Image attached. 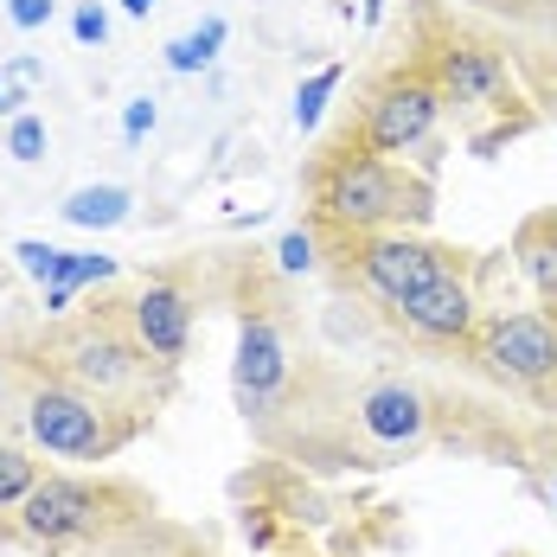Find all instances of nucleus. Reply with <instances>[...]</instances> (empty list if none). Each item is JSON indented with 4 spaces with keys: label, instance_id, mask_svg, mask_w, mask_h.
I'll return each instance as SVG.
<instances>
[{
    "label": "nucleus",
    "instance_id": "nucleus-1",
    "mask_svg": "<svg viewBox=\"0 0 557 557\" xmlns=\"http://www.w3.org/2000/svg\"><path fill=\"white\" fill-rule=\"evenodd\" d=\"M314 206L321 219L339 224V231H385V224H404V219H423L430 212V186L397 173L385 154L372 148H334L321 173H314Z\"/></svg>",
    "mask_w": 557,
    "mask_h": 557
},
{
    "label": "nucleus",
    "instance_id": "nucleus-2",
    "mask_svg": "<svg viewBox=\"0 0 557 557\" xmlns=\"http://www.w3.org/2000/svg\"><path fill=\"white\" fill-rule=\"evenodd\" d=\"M26 410V436L39 448H52V455H71V461H103L122 436H128V423H110V410L90 397V391L77 385H26L20 397Z\"/></svg>",
    "mask_w": 557,
    "mask_h": 557
},
{
    "label": "nucleus",
    "instance_id": "nucleus-3",
    "mask_svg": "<svg viewBox=\"0 0 557 557\" xmlns=\"http://www.w3.org/2000/svg\"><path fill=\"white\" fill-rule=\"evenodd\" d=\"M474 339H481V366L494 379L532 391V397H557V314H545V308L494 314L474 327Z\"/></svg>",
    "mask_w": 557,
    "mask_h": 557
},
{
    "label": "nucleus",
    "instance_id": "nucleus-4",
    "mask_svg": "<svg viewBox=\"0 0 557 557\" xmlns=\"http://www.w3.org/2000/svg\"><path fill=\"white\" fill-rule=\"evenodd\" d=\"M115 506H135L122 487H97V481H71V474H46L26 500H20V532L33 545H71V539H97L115 519Z\"/></svg>",
    "mask_w": 557,
    "mask_h": 557
},
{
    "label": "nucleus",
    "instance_id": "nucleus-5",
    "mask_svg": "<svg viewBox=\"0 0 557 557\" xmlns=\"http://www.w3.org/2000/svg\"><path fill=\"white\" fill-rule=\"evenodd\" d=\"M436 115H443V84L430 71H397L391 84L372 90V103L359 115V148L404 154V148H417L436 128Z\"/></svg>",
    "mask_w": 557,
    "mask_h": 557
},
{
    "label": "nucleus",
    "instance_id": "nucleus-6",
    "mask_svg": "<svg viewBox=\"0 0 557 557\" xmlns=\"http://www.w3.org/2000/svg\"><path fill=\"white\" fill-rule=\"evenodd\" d=\"M359 237V276L379 301H410L417 288H430L436 276L461 270V257L448 244H423V237H404V231H352Z\"/></svg>",
    "mask_w": 557,
    "mask_h": 557
},
{
    "label": "nucleus",
    "instance_id": "nucleus-7",
    "mask_svg": "<svg viewBox=\"0 0 557 557\" xmlns=\"http://www.w3.org/2000/svg\"><path fill=\"white\" fill-rule=\"evenodd\" d=\"M58 359H64L71 385L90 391L97 404L141 379V339H122L115 327H103V321H97V327H71L64 346H58Z\"/></svg>",
    "mask_w": 557,
    "mask_h": 557
},
{
    "label": "nucleus",
    "instance_id": "nucleus-8",
    "mask_svg": "<svg viewBox=\"0 0 557 557\" xmlns=\"http://www.w3.org/2000/svg\"><path fill=\"white\" fill-rule=\"evenodd\" d=\"M397 314H404L410 334L436 339V346H448V339H474V327H481V314H474V288H468L461 270H448V276H436L430 288H417L410 301H397Z\"/></svg>",
    "mask_w": 557,
    "mask_h": 557
},
{
    "label": "nucleus",
    "instance_id": "nucleus-9",
    "mask_svg": "<svg viewBox=\"0 0 557 557\" xmlns=\"http://www.w3.org/2000/svg\"><path fill=\"white\" fill-rule=\"evenodd\" d=\"M282 385H288V346H282L276 321L244 314V327H237V397H244V410H270Z\"/></svg>",
    "mask_w": 557,
    "mask_h": 557
},
{
    "label": "nucleus",
    "instance_id": "nucleus-10",
    "mask_svg": "<svg viewBox=\"0 0 557 557\" xmlns=\"http://www.w3.org/2000/svg\"><path fill=\"white\" fill-rule=\"evenodd\" d=\"M128 327L141 339V352H154L161 366H173V359L186 352V339H193V301H186V288L148 282V288L128 301Z\"/></svg>",
    "mask_w": 557,
    "mask_h": 557
},
{
    "label": "nucleus",
    "instance_id": "nucleus-11",
    "mask_svg": "<svg viewBox=\"0 0 557 557\" xmlns=\"http://www.w3.org/2000/svg\"><path fill=\"white\" fill-rule=\"evenodd\" d=\"M430 77L443 84V97H455L461 110H487V103L506 97V58L474 46V39H448L443 52H436Z\"/></svg>",
    "mask_w": 557,
    "mask_h": 557
},
{
    "label": "nucleus",
    "instance_id": "nucleus-12",
    "mask_svg": "<svg viewBox=\"0 0 557 557\" xmlns=\"http://www.w3.org/2000/svg\"><path fill=\"white\" fill-rule=\"evenodd\" d=\"M359 430L372 436V443L385 448H417L423 443V430H430V410H423V391L417 385H372L359 397Z\"/></svg>",
    "mask_w": 557,
    "mask_h": 557
},
{
    "label": "nucleus",
    "instance_id": "nucleus-13",
    "mask_svg": "<svg viewBox=\"0 0 557 557\" xmlns=\"http://www.w3.org/2000/svg\"><path fill=\"white\" fill-rule=\"evenodd\" d=\"M128 206H135L128 186H77L64 199V224H77V231H115V224L128 219Z\"/></svg>",
    "mask_w": 557,
    "mask_h": 557
},
{
    "label": "nucleus",
    "instance_id": "nucleus-14",
    "mask_svg": "<svg viewBox=\"0 0 557 557\" xmlns=\"http://www.w3.org/2000/svg\"><path fill=\"white\" fill-rule=\"evenodd\" d=\"M519 263L539 282V295L557 308V212H545V219H532L519 231Z\"/></svg>",
    "mask_w": 557,
    "mask_h": 557
},
{
    "label": "nucleus",
    "instance_id": "nucleus-15",
    "mask_svg": "<svg viewBox=\"0 0 557 557\" xmlns=\"http://www.w3.org/2000/svg\"><path fill=\"white\" fill-rule=\"evenodd\" d=\"M219 46H224V20H206L199 33H180V39H173V46H168V64H173V71H206Z\"/></svg>",
    "mask_w": 557,
    "mask_h": 557
},
{
    "label": "nucleus",
    "instance_id": "nucleus-16",
    "mask_svg": "<svg viewBox=\"0 0 557 557\" xmlns=\"http://www.w3.org/2000/svg\"><path fill=\"white\" fill-rule=\"evenodd\" d=\"M33 487H39V461H33L26 448L0 443V506H20Z\"/></svg>",
    "mask_w": 557,
    "mask_h": 557
},
{
    "label": "nucleus",
    "instance_id": "nucleus-17",
    "mask_svg": "<svg viewBox=\"0 0 557 557\" xmlns=\"http://www.w3.org/2000/svg\"><path fill=\"white\" fill-rule=\"evenodd\" d=\"M339 64H327V71H314L301 90H295V128H321V115H327V97L339 90Z\"/></svg>",
    "mask_w": 557,
    "mask_h": 557
},
{
    "label": "nucleus",
    "instance_id": "nucleus-18",
    "mask_svg": "<svg viewBox=\"0 0 557 557\" xmlns=\"http://www.w3.org/2000/svg\"><path fill=\"white\" fill-rule=\"evenodd\" d=\"M13 263L33 282H58L64 263H71V250H52V244H39V237H20V244H13Z\"/></svg>",
    "mask_w": 557,
    "mask_h": 557
},
{
    "label": "nucleus",
    "instance_id": "nucleus-19",
    "mask_svg": "<svg viewBox=\"0 0 557 557\" xmlns=\"http://www.w3.org/2000/svg\"><path fill=\"white\" fill-rule=\"evenodd\" d=\"M7 154L33 168V161L46 154V115H26V110L13 115V122H7Z\"/></svg>",
    "mask_w": 557,
    "mask_h": 557
},
{
    "label": "nucleus",
    "instance_id": "nucleus-20",
    "mask_svg": "<svg viewBox=\"0 0 557 557\" xmlns=\"http://www.w3.org/2000/svg\"><path fill=\"white\" fill-rule=\"evenodd\" d=\"M276 263H282V276H308L314 270V237L308 231H288L276 244Z\"/></svg>",
    "mask_w": 557,
    "mask_h": 557
},
{
    "label": "nucleus",
    "instance_id": "nucleus-21",
    "mask_svg": "<svg viewBox=\"0 0 557 557\" xmlns=\"http://www.w3.org/2000/svg\"><path fill=\"white\" fill-rule=\"evenodd\" d=\"M103 276H115V257H97V250H71V263H64V276L58 282H71V288H84V282H103Z\"/></svg>",
    "mask_w": 557,
    "mask_h": 557
},
{
    "label": "nucleus",
    "instance_id": "nucleus-22",
    "mask_svg": "<svg viewBox=\"0 0 557 557\" xmlns=\"http://www.w3.org/2000/svg\"><path fill=\"white\" fill-rule=\"evenodd\" d=\"M71 33H77V46H103V39H110V13H103L97 0H84V7L71 13Z\"/></svg>",
    "mask_w": 557,
    "mask_h": 557
},
{
    "label": "nucleus",
    "instance_id": "nucleus-23",
    "mask_svg": "<svg viewBox=\"0 0 557 557\" xmlns=\"http://www.w3.org/2000/svg\"><path fill=\"white\" fill-rule=\"evenodd\" d=\"M52 7L58 0H7V20H13L20 33H39V26L52 20Z\"/></svg>",
    "mask_w": 557,
    "mask_h": 557
},
{
    "label": "nucleus",
    "instance_id": "nucleus-24",
    "mask_svg": "<svg viewBox=\"0 0 557 557\" xmlns=\"http://www.w3.org/2000/svg\"><path fill=\"white\" fill-rule=\"evenodd\" d=\"M154 97H135V103H128V110H122V135H128V141H141V135H148V128H154Z\"/></svg>",
    "mask_w": 557,
    "mask_h": 557
},
{
    "label": "nucleus",
    "instance_id": "nucleus-25",
    "mask_svg": "<svg viewBox=\"0 0 557 557\" xmlns=\"http://www.w3.org/2000/svg\"><path fill=\"white\" fill-rule=\"evenodd\" d=\"M71 295H77L71 282H46V314H64V308H71Z\"/></svg>",
    "mask_w": 557,
    "mask_h": 557
},
{
    "label": "nucleus",
    "instance_id": "nucleus-26",
    "mask_svg": "<svg viewBox=\"0 0 557 557\" xmlns=\"http://www.w3.org/2000/svg\"><path fill=\"white\" fill-rule=\"evenodd\" d=\"M154 7H161V0H122V13H128V20H148Z\"/></svg>",
    "mask_w": 557,
    "mask_h": 557
},
{
    "label": "nucleus",
    "instance_id": "nucleus-27",
    "mask_svg": "<svg viewBox=\"0 0 557 557\" xmlns=\"http://www.w3.org/2000/svg\"><path fill=\"white\" fill-rule=\"evenodd\" d=\"M20 103H26V97H13V90L0 84V115H20Z\"/></svg>",
    "mask_w": 557,
    "mask_h": 557
},
{
    "label": "nucleus",
    "instance_id": "nucleus-28",
    "mask_svg": "<svg viewBox=\"0 0 557 557\" xmlns=\"http://www.w3.org/2000/svg\"><path fill=\"white\" fill-rule=\"evenodd\" d=\"M7 397H13V372H7V359H0V410H7Z\"/></svg>",
    "mask_w": 557,
    "mask_h": 557
},
{
    "label": "nucleus",
    "instance_id": "nucleus-29",
    "mask_svg": "<svg viewBox=\"0 0 557 557\" xmlns=\"http://www.w3.org/2000/svg\"><path fill=\"white\" fill-rule=\"evenodd\" d=\"M545 110H552V115H557V84H552V90H545Z\"/></svg>",
    "mask_w": 557,
    "mask_h": 557
}]
</instances>
